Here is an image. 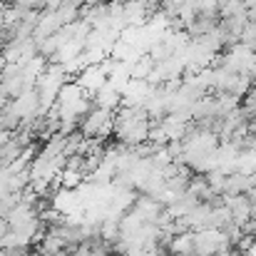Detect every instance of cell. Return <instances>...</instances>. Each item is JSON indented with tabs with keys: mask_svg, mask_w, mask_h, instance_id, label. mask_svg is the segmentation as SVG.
<instances>
[{
	"mask_svg": "<svg viewBox=\"0 0 256 256\" xmlns=\"http://www.w3.org/2000/svg\"><path fill=\"white\" fill-rule=\"evenodd\" d=\"M150 127H152V122H150V117H147V112L142 107L120 104L114 110V130H112V134L117 137V142L122 147L134 150V147L144 144L147 137H150Z\"/></svg>",
	"mask_w": 256,
	"mask_h": 256,
	"instance_id": "cell-1",
	"label": "cell"
},
{
	"mask_svg": "<svg viewBox=\"0 0 256 256\" xmlns=\"http://www.w3.org/2000/svg\"><path fill=\"white\" fill-rule=\"evenodd\" d=\"M80 132L85 137H92V140H107L114 130V112L112 110H104V107H92L82 117L80 122Z\"/></svg>",
	"mask_w": 256,
	"mask_h": 256,
	"instance_id": "cell-2",
	"label": "cell"
},
{
	"mask_svg": "<svg viewBox=\"0 0 256 256\" xmlns=\"http://www.w3.org/2000/svg\"><path fill=\"white\" fill-rule=\"evenodd\" d=\"M8 107L22 120V122H32L38 120V112H40V100H38V90H28L22 92L20 97L10 100Z\"/></svg>",
	"mask_w": 256,
	"mask_h": 256,
	"instance_id": "cell-3",
	"label": "cell"
},
{
	"mask_svg": "<svg viewBox=\"0 0 256 256\" xmlns=\"http://www.w3.org/2000/svg\"><path fill=\"white\" fill-rule=\"evenodd\" d=\"M256 186V174H242V172H232L224 179V194L226 196H239V194H249Z\"/></svg>",
	"mask_w": 256,
	"mask_h": 256,
	"instance_id": "cell-4",
	"label": "cell"
},
{
	"mask_svg": "<svg viewBox=\"0 0 256 256\" xmlns=\"http://www.w3.org/2000/svg\"><path fill=\"white\" fill-rule=\"evenodd\" d=\"M189 124H192V122H184V120H179V117H174V114H167V117L160 120V127L164 130L167 142H182V140L186 137V132H189Z\"/></svg>",
	"mask_w": 256,
	"mask_h": 256,
	"instance_id": "cell-5",
	"label": "cell"
},
{
	"mask_svg": "<svg viewBox=\"0 0 256 256\" xmlns=\"http://www.w3.org/2000/svg\"><path fill=\"white\" fill-rule=\"evenodd\" d=\"M172 254L179 256H194V232H184V234H176L172 236V242L167 244Z\"/></svg>",
	"mask_w": 256,
	"mask_h": 256,
	"instance_id": "cell-6",
	"label": "cell"
},
{
	"mask_svg": "<svg viewBox=\"0 0 256 256\" xmlns=\"http://www.w3.org/2000/svg\"><path fill=\"white\" fill-rule=\"evenodd\" d=\"M152 68H154V60H152L150 55H142V58L132 65L130 78H132V80H147V78H150V72H152Z\"/></svg>",
	"mask_w": 256,
	"mask_h": 256,
	"instance_id": "cell-7",
	"label": "cell"
},
{
	"mask_svg": "<svg viewBox=\"0 0 256 256\" xmlns=\"http://www.w3.org/2000/svg\"><path fill=\"white\" fill-rule=\"evenodd\" d=\"M244 12H246L244 0H219V15H222V20L234 18V15H244Z\"/></svg>",
	"mask_w": 256,
	"mask_h": 256,
	"instance_id": "cell-8",
	"label": "cell"
},
{
	"mask_svg": "<svg viewBox=\"0 0 256 256\" xmlns=\"http://www.w3.org/2000/svg\"><path fill=\"white\" fill-rule=\"evenodd\" d=\"M8 234H10V224H8V219H2V216H0V242H2Z\"/></svg>",
	"mask_w": 256,
	"mask_h": 256,
	"instance_id": "cell-9",
	"label": "cell"
},
{
	"mask_svg": "<svg viewBox=\"0 0 256 256\" xmlns=\"http://www.w3.org/2000/svg\"><path fill=\"white\" fill-rule=\"evenodd\" d=\"M28 5H30V10H42L48 5V0H30Z\"/></svg>",
	"mask_w": 256,
	"mask_h": 256,
	"instance_id": "cell-10",
	"label": "cell"
},
{
	"mask_svg": "<svg viewBox=\"0 0 256 256\" xmlns=\"http://www.w3.org/2000/svg\"><path fill=\"white\" fill-rule=\"evenodd\" d=\"M246 199H249V204H252V212H254V216H256V186L246 194Z\"/></svg>",
	"mask_w": 256,
	"mask_h": 256,
	"instance_id": "cell-11",
	"label": "cell"
},
{
	"mask_svg": "<svg viewBox=\"0 0 256 256\" xmlns=\"http://www.w3.org/2000/svg\"><path fill=\"white\" fill-rule=\"evenodd\" d=\"M8 102H10V100H8V97H5V94L0 92V112H2V110L8 107Z\"/></svg>",
	"mask_w": 256,
	"mask_h": 256,
	"instance_id": "cell-12",
	"label": "cell"
},
{
	"mask_svg": "<svg viewBox=\"0 0 256 256\" xmlns=\"http://www.w3.org/2000/svg\"><path fill=\"white\" fill-rule=\"evenodd\" d=\"M5 65H8V62H5V58L0 55V75H2V70H5Z\"/></svg>",
	"mask_w": 256,
	"mask_h": 256,
	"instance_id": "cell-13",
	"label": "cell"
},
{
	"mask_svg": "<svg viewBox=\"0 0 256 256\" xmlns=\"http://www.w3.org/2000/svg\"><path fill=\"white\" fill-rule=\"evenodd\" d=\"M28 256H40V254H38V252H30V254H28Z\"/></svg>",
	"mask_w": 256,
	"mask_h": 256,
	"instance_id": "cell-14",
	"label": "cell"
},
{
	"mask_svg": "<svg viewBox=\"0 0 256 256\" xmlns=\"http://www.w3.org/2000/svg\"><path fill=\"white\" fill-rule=\"evenodd\" d=\"M172 256H179V254H172Z\"/></svg>",
	"mask_w": 256,
	"mask_h": 256,
	"instance_id": "cell-15",
	"label": "cell"
}]
</instances>
